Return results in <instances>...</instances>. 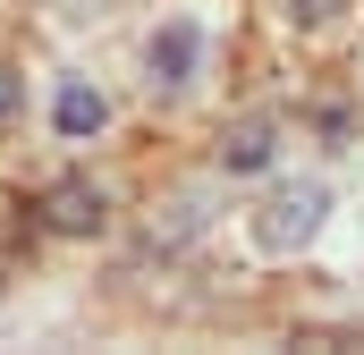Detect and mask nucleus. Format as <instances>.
<instances>
[{
    "label": "nucleus",
    "instance_id": "nucleus-1",
    "mask_svg": "<svg viewBox=\"0 0 364 355\" xmlns=\"http://www.w3.org/2000/svg\"><path fill=\"white\" fill-rule=\"evenodd\" d=\"M314 220H322V186H296V195H279V203H272V220H263V246H272V254L305 246V237H314Z\"/></svg>",
    "mask_w": 364,
    "mask_h": 355
},
{
    "label": "nucleus",
    "instance_id": "nucleus-2",
    "mask_svg": "<svg viewBox=\"0 0 364 355\" xmlns=\"http://www.w3.org/2000/svg\"><path fill=\"white\" fill-rule=\"evenodd\" d=\"M195 68V26H161L153 34V85H186Z\"/></svg>",
    "mask_w": 364,
    "mask_h": 355
},
{
    "label": "nucleus",
    "instance_id": "nucleus-3",
    "mask_svg": "<svg viewBox=\"0 0 364 355\" xmlns=\"http://www.w3.org/2000/svg\"><path fill=\"white\" fill-rule=\"evenodd\" d=\"M110 110H102V93L93 85H60V136H93Z\"/></svg>",
    "mask_w": 364,
    "mask_h": 355
},
{
    "label": "nucleus",
    "instance_id": "nucleus-4",
    "mask_svg": "<svg viewBox=\"0 0 364 355\" xmlns=\"http://www.w3.org/2000/svg\"><path fill=\"white\" fill-rule=\"evenodd\" d=\"M220 161H229V170H263V161H272V127H263V119H246V127L220 144Z\"/></svg>",
    "mask_w": 364,
    "mask_h": 355
},
{
    "label": "nucleus",
    "instance_id": "nucleus-5",
    "mask_svg": "<svg viewBox=\"0 0 364 355\" xmlns=\"http://www.w3.org/2000/svg\"><path fill=\"white\" fill-rule=\"evenodd\" d=\"M93 220H102V203H93L85 186H60L51 195V229H93Z\"/></svg>",
    "mask_w": 364,
    "mask_h": 355
},
{
    "label": "nucleus",
    "instance_id": "nucleus-6",
    "mask_svg": "<svg viewBox=\"0 0 364 355\" xmlns=\"http://www.w3.org/2000/svg\"><path fill=\"white\" fill-rule=\"evenodd\" d=\"M296 17H305V26H322V17H331V0H296Z\"/></svg>",
    "mask_w": 364,
    "mask_h": 355
},
{
    "label": "nucleus",
    "instance_id": "nucleus-7",
    "mask_svg": "<svg viewBox=\"0 0 364 355\" xmlns=\"http://www.w3.org/2000/svg\"><path fill=\"white\" fill-rule=\"evenodd\" d=\"M9 102H17V77H9V68H0V119H9Z\"/></svg>",
    "mask_w": 364,
    "mask_h": 355
}]
</instances>
